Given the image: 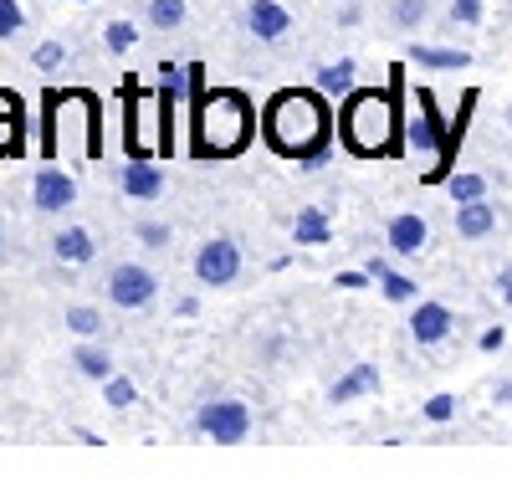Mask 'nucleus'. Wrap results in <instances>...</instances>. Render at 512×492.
Masks as SVG:
<instances>
[{
    "mask_svg": "<svg viewBox=\"0 0 512 492\" xmlns=\"http://www.w3.org/2000/svg\"><path fill=\"white\" fill-rule=\"evenodd\" d=\"M292 241H297V246H328V241H333V221H328L323 205H303V211H297Z\"/></svg>",
    "mask_w": 512,
    "mask_h": 492,
    "instance_id": "obj_17",
    "label": "nucleus"
},
{
    "mask_svg": "<svg viewBox=\"0 0 512 492\" xmlns=\"http://www.w3.org/2000/svg\"><path fill=\"white\" fill-rule=\"evenodd\" d=\"M52 257H57V262H72V267L93 262V257H98V236H93L88 226H67V231L52 236Z\"/></svg>",
    "mask_w": 512,
    "mask_h": 492,
    "instance_id": "obj_14",
    "label": "nucleus"
},
{
    "mask_svg": "<svg viewBox=\"0 0 512 492\" xmlns=\"http://www.w3.org/2000/svg\"><path fill=\"white\" fill-rule=\"evenodd\" d=\"M123 195L128 200H154L159 190H164V170L149 159V154H128V164H123Z\"/></svg>",
    "mask_w": 512,
    "mask_h": 492,
    "instance_id": "obj_11",
    "label": "nucleus"
},
{
    "mask_svg": "<svg viewBox=\"0 0 512 492\" xmlns=\"http://www.w3.org/2000/svg\"><path fill=\"white\" fill-rule=\"evenodd\" d=\"M405 134H410V144H415L420 154H441V149H446L451 123L441 118L431 88H420V93H415V113H410V123H405Z\"/></svg>",
    "mask_w": 512,
    "mask_h": 492,
    "instance_id": "obj_6",
    "label": "nucleus"
},
{
    "mask_svg": "<svg viewBox=\"0 0 512 492\" xmlns=\"http://www.w3.org/2000/svg\"><path fill=\"white\" fill-rule=\"evenodd\" d=\"M251 405L246 400H205L200 410H195V431L200 436H210L216 446H241L246 436H251Z\"/></svg>",
    "mask_w": 512,
    "mask_h": 492,
    "instance_id": "obj_4",
    "label": "nucleus"
},
{
    "mask_svg": "<svg viewBox=\"0 0 512 492\" xmlns=\"http://www.w3.org/2000/svg\"><path fill=\"white\" fill-rule=\"evenodd\" d=\"M354 57H338V62H328V67H318V93L323 98H338V93H349L354 88Z\"/></svg>",
    "mask_w": 512,
    "mask_h": 492,
    "instance_id": "obj_18",
    "label": "nucleus"
},
{
    "mask_svg": "<svg viewBox=\"0 0 512 492\" xmlns=\"http://www.w3.org/2000/svg\"><path fill=\"white\" fill-rule=\"evenodd\" d=\"M492 231H497V211H492L487 195L456 205V236H461V241H487Z\"/></svg>",
    "mask_w": 512,
    "mask_h": 492,
    "instance_id": "obj_13",
    "label": "nucleus"
},
{
    "mask_svg": "<svg viewBox=\"0 0 512 492\" xmlns=\"http://www.w3.org/2000/svg\"><path fill=\"white\" fill-rule=\"evenodd\" d=\"M451 21L456 26H477L482 21V0H451Z\"/></svg>",
    "mask_w": 512,
    "mask_h": 492,
    "instance_id": "obj_30",
    "label": "nucleus"
},
{
    "mask_svg": "<svg viewBox=\"0 0 512 492\" xmlns=\"http://www.w3.org/2000/svg\"><path fill=\"white\" fill-rule=\"evenodd\" d=\"M246 31L262 41V47H277V41L292 31V11L282 0H246Z\"/></svg>",
    "mask_w": 512,
    "mask_h": 492,
    "instance_id": "obj_8",
    "label": "nucleus"
},
{
    "mask_svg": "<svg viewBox=\"0 0 512 492\" xmlns=\"http://www.w3.org/2000/svg\"><path fill=\"white\" fill-rule=\"evenodd\" d=\"M62 57H67V47H62V41H41V47L31 52V62H36L41 72H57V67H62Z\"/></svg>",
    "mask_w": 512,
    "mask_h": 492,
    "instance_id": "obj_29",
    "label": "nucleus"
},
{
    "mask_svg": "<svg viewBox=\"0 0 512 492\" xmlns=\"http://www.w3.org/2000/svg\"><path fill=\"white\" fill-rule=\"evenodd\" d=\"M0 246H6V221H0Z\"/></svg>",
    "mask_w": 512,
    "mask_h": 492,
    "instance_id": "obj_37",
    "label": "nucleus"
},
{
    "mask_svg": "<svg viewBox=\"0 0 512 492\" xmlns=\"http://www.w3.org/2000/svg\"><path fill=\"white\" fill-rule=\"evenodd\" d=\"M67 328H72L77 339H98L103 313H98V308H88V303H72V308H67Z\"/></svg>",
    "mask_w": 512,
    "mask_h": 492,
    "instance_id": "obj_24",
    "label": "nucleus"
},
{
    "mask_svg": "<svg viewBox=\"0 0 512 492\" xmlns=\"http://www.w3.org/2000/svg\"><path fill=\"white\" fill-rule=\"evenodd\" d=\"M425 16H431V0H390V21H395L400 31L425 26Z\"/></svg>",
    "mask_w": 512,
    "mask_h": 492,
    "instance_id": "obj_23",
    "label": "nucleus"
},
{
    "mask_svg": "<svg viewBox=\"0 0 512 492\" xmlns=\"http://www.w3.org/2000/svg\"><path fill=\"white\" fill-rule=\"evenodd\" d=\"M502 344H507V328H502V323H492L487 334H482V349H487V354H497Z\"/></svg>",
    "mask_w": 512,
    "mask_h": 492,
    "instance_id": "obj_34",
    "label": "nucleus"
},
{
    "mask_svg": "<svg viewBox=\"0 0 512 492\" xmlns=\"http://www.w3.org/2000/svg\"><path fill=\"white\" fill-rule=\"evenodd\" d=\"M195 159H231L251 144V129H256V113H251V98L236 93V88H216V93H200L195 98Z\"/></svg>",
    "mask_w": 512,
    "mask_h": 492,
    "instance_id": "obj_2",
    "label": "nucleus"
},
{
    "mask_svg": "<svg viewBox=\"0 0 512 492\" xmlns=\"http://www.w3.org/2000/svg\"><path fill=\"white\" fill-rule=\"evenodd\" d=\"M134 41H139V26H134V21H108V31H103V47H108L113 57L134 52Z\"/></svg>",
    "mask_w": 512,
    "mask_h": 492,
    "instance_id": "obj_27",
    "label": "nucleus"
},
{
    "mask_svg": "<svg viewBox=\"0 0 512 492\" xmlns=\"http://www.w3.org/2000/svg\"><path fill=\"white\" fill-rule=\"evenodd\" d=\"M139 241L159 252V246H169V226H164V221H144V226H139Z\"/></svg>",
    "mask_w": 512,
    "mask_h": 492,
    "instance_id": "obj_32",
    "label": "nucleus"
},
{
    "mask_svg": "<svg viewBox=\"0 0 512 492\" xmlns=\"http://www.w3.org/2000/svg\"><path fill=\"white\" fill-rule=\"evenodd\" d=\"M456 416V395H431L425 400V421H451Z\"/></svg>",
    "mask_w": 512,
    "mask_h": 492,
    "instance_id": "obj_31",
    "label": "nucleus"
},
{
    "mask_svg": "<svg viewBox=\"0 0 512 492\" xmlns=\"http://www.w3.org/2000/svg\"><path fill=\"white\" fill-rule=\"evenodd\" d=\"M446 195H451L456 205L482 200V195H487V175H472V170H466V175H451V180H446Z\"/></svg>",
    "mask_w": 512,
    "mask_h": 492,
    "instance_id": "obj_25",
    "label": "nucleus"
},
{
    "mask_svg": "<svg viewBox=\"0 0 512 492\" xmlns=\"http://www.w3.org/2000/svg\"><path fill=\"white\" fill-rule=\"evenodd\" d=\"M497 293H502V303H512V267L497 272Z\"/></svg>",
    "mask_w": 512,
    "mask_h": 492,
    "instance_id": "obj_35",
    "label": "nucleus"
},
{
    "mask_svg": "<svg viewBox=\"0 0 512 492\" xmlns=\"http://www.w3.org/2000/svg\"><path fill=\"white\" fill-rule=\"evenodd\" d=\"M149 26L154 31H180L185 26V0H149Z\"/></svg>",
    "mask_w": 512,
    "mask_h": 492,
    "instance_id": "obj_22",
    "label": "nucleus"
},
{
    "mask_svg": "<svg viewBox=\"0 0 512 492\" xmlns=\"http://www.w3.org/2000/svg\"><path fill=\"white\" fill-rule=\"evenodd\" d=\"M395 134H400V103H395V93H379V88L349 93L344 113H338V139H344L349 154L379 159V154L395 149Z\"/></svg>",
    "mask_w": 512,
    "mask_h": 492,
    "instance_id": "obj_3",
    "label": "nucleus"
},
{
    "mask_svg": "<svg viewBox=\"0 0 512 492\" xmlns=\"http://www.w3.org/2000/svg\"><path fill=\"white\" fill-rule=\"evenodd\" d=\"M364 267H369V277H379V287H384V298H390V303H415L420 298V282L405 277V272H395L384 257H369Z\"/></svg>",
    "mask_w": 512,
    "mask_h": 492,
    "instance_id": "obj_16",
    "label": "nucleus"
},
{
    "mask_svg": "<svg viewBox=\"0 0 512 492\" xmlns=\"http://www.w3.org/2000/svg\"><path fill=\"white\" fill-rule=\"evenodd\" d=\"M16 159L21 154V98L11 103H0V159Z\"/></svg>",
    "mask_w": 512,
    "mask_h": 492,
    "instance_id": "obj_20",
    "label": "nucleus"
},
{
    "mask_svg": "<svg viewBox=\"0 0 512 492\" xmlns=\"http://www.w3.org/2000/svg\"><path fill=\"white\" fill-rule=\"evenodd\" d=\"M31 200H36V211H67V205L77 200V180L67 175V170H41L36 180H31Z\"/></svg>",
    "mask_w": 512,
    "mask_h": 492,
    "instance_id": "obj_9",
    "label": "nucleus"
},
{
    "mask_svg": "<svg viewBox=\"0 0 512 492\" xmlns=\"http://www.w3.org/2000/svg\"><path fill=\"white\" fill-rule=\"evenodd\" d=\"M103 400H108L113 410H128V405H139V385L128 380V375H108V380H103Z\"/></svg>",
    "mask_w": 512,
    "mask_h": 492,
    "instance_id": "obj_26",
    "label": "nucleus"
},
{
    "mask_svg": "<svg viewBox=\"0 0 512 492\" xmlns=\"http://www.w3.org/2000/svg\"><path fill=\"white\" fill-rule=\"evenodd\" d=\"M26 26V11H21V0H0V41H11L16 31Z\"/></svg>",
    "mask_w": 512,
    "mask_h": 492,
    "instance_id": "obj_28",
    "label": "nucleus"
},
{
    "mask_svg": "<svg viewBox=\"0 0 512 492\" xmlns=\"http://www.w3.org/2000/svg\"><path fill=\"white\" fill-rule=\"evenodd\" d=\"M384 241H390L395 257H420L425 241H431V226H425V216H415V211H400L390 226H384Z\"/></svg>",
    "mask_w": 512,
    "mask_h": 492,
    "instance_id": "obj_10",
    "label": "nucleus"
},
{
    "mask_svg": "<svg viewBox=\"0 0 512 492\" xmlns=\"http://www.w3.org/2000/svg\"><path fill=\"white\" fill-rule=\"evenodd\" d=\"M379 390V364H354L344 380H333L328 385V405H349L359 395H374Z\"/></svg>",
    "mask_w": 512,
    "mask_h": 492,
    "instance_id": "obj_15",
    "label": "nucleus"
},
{
    "mask_svg": "<svg viewBox=\"0 0 512 492\" xmlns=\"http://www.w3.org/2000/svg\"><path fill=\"white\" fill-rule=\"evenodd\" d=\"M72 364H77V375H88V380H98V385L113 375V354H108V349H98V344H77Z\"/></svg>",
    "mask_w": 512,
    "mask_h": 492,
    "instance_id": "obj_19",
    "label": "nucleus"
},
{
    "mask_svg": "<svg viewBox=\"0 0 512 492\" xmlns=\"http://www.w3.org/2000/svg\"><path fill=\"white\" fill-rule=\"evenodd\" d=\"M154 293H159V277L139 262H118L108 272V303L113 308H149Z\"/></svg>",
    "mask_w": 512,
    "mask_h": 492,
    "instance_id": "obj_7",
    "label": "nucleus"
},
{
    "mask_svg": "<svg viewBox=\"0 0 512 492\" xmlns=\"http://www.w3.org/2000/svg\"><path fill=\"white\" fill-rule=\"evenodd\" d=\"M410 62L436 67V72H461V67H472V57H466V52H446V47H410Z\"/></svg>",
    "mask_w": 512,
    "mask_h": 492,
    "instance_id": "obj_21",
    "label": "nucleus"
},
{
    "mask_svg": "<svg viewBox=\"0 0 512 492\" xmlns=\"http://www.w3.org/2000/svg\"><path fill=\"white\" fill-rule=\"evenodd\" d=\"M262 134L282 159H308V154H328L333 139V113L323 103V93L308 88H282L267 113H262Z\"/></svg>",
    "mask_w": 512,
    "mask_h": 492,
    "instance_id": "obj_1",
    "label": "nucleus"
},
{
    "mask_svg": "<svg viewBox=\"0 0 512 492\" xmlns=\"http://www.w3.org/2000/svg\"><path fill=\"white\" fill-rule=\"evenodd\" d=\"M451 328H456V313L446 303H420L415 298V313H410V339L415 344H441Z\"/></svg>",
    "mask_w": 512,
    "mask_h": 492,
    "instance_id": "obj_12",
    "label": "nucleus"
},
{
    "mask_svg": "<svg viewBox=\"0 0 512 492\" xmlns=\"http://www.w3.org/2000/svg\"><path fill=\"white\" fill-rule=\"evenodd\" d=\"M333 282L344 287V293H359V287H369V267H364V272H338Z\"/></svg>",
    "mask_w": 512,
    "mask_h": 492,
    "instance_id": "obj_33",
    "label": "nucleus"
},
{
    "mask_svg": "<svg viewBox=\"0 0 512 492\" xmlns=\"http://www.w3.org/2000/svg\"><path fill=\"white\" fill-rule=\"evenodd\" d=\"M492 395H497V405H512V380H502V385H497Z\"/></svg>",
    "mask_w": 512,
    "mask_h": 492,
    "instance_id": "obj_36",
    "label": "nucleus"
},
{
    "mask_svg": "<svg viewBox=\"0 0 512 492\" xmlns=\"http://www.w3.org/2000/svg\"><path fill=\"white\" fill-rule=\"evenodd\" d=\"M236 277H241V246H236V236L200 241V252H195V282L200 287H231Z\"/></svg>",
    "mask_w": 512,
    "mask_h": 492,
    "instance_id": "obj_5",
    "label": "nucleus"
}]
</instances>
